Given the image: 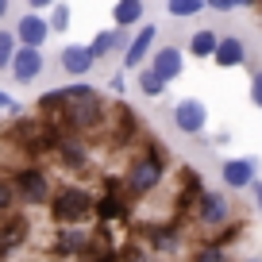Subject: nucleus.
Instances as JSON below:
<instances>
[{
  "label": "nucleus",
  "mask_w": 262,
  "mask_h": 262,
  "mask_svg": "<svg viewBox=\"0 0 262 262\" xmlns=\"http://www.w3.org/2000/svg\"><path fill=\"white\" fill-rule=\"evenodd\" d=\"M112 16H116L120 27H131V24H139V19H143V4H139V0H123V4L112 8Z\"/></svg>",
  "instance_id": "2eb2a0df"
},
{
  "label": "nucleus",
  "mask_w": 262,
  "mask_h": 262,
  "mask_svg": "<svg viewBox=\"0 0 262 262\" xmlns=\"http://www.w3.org/2000/svg\"><path fill=\"white\" fill-rule=\"evenodd\" d=\"M239 4H243V0H212L208 8H216V12H235Z\"/></svg>",
  "instance_id": "c85d7f7f"
},
{
  "label": "nucleus",
  "mask_w": 262,
  "mask_h": 262,
  "mask_svg": "<svg viewBox=\"0 0 262 262\" xmlns=\"http://www.w3.org/2000/svg\"><path fill=\"white\" fill-rule=\"evenodd\" d=\"M224 181H228L231 189H243L254 181V162L251 158H231V162H224Z\"/></svg>",
  "instance_id": "1a4fd4ad"
},
{
  "label": "nucleus",
  "mask_w": 262,
  "mask_h": 262,
  "mask_svg": "<svg viewBox=\"0 0 262 262\" xmlns=\"http://www.w3.org/2000/svg\"><path fill=\"white\" fill-rule=\"evenodd\" d=\"M251 100H254V104H262V77H254V81H251Z\"/></svg>",
  "instance_id": "c756f323"
},
{
  "label": "nucleus",
  "mask_w": 262,
  "mask_h": 262,
  "mask_svg": "<svg viewBox=\"0 0 262 262\" xmlns=\"http://www.w3.org/2000/svg\"><path fill=\"white\" fill-rule=\"evenodd\" d=\"M12 39H19L27 50H39L42 42H47V19H39V16H24Z\"/></svg>",
  "instance_id": "423d86ee"
},
{
  "label": "nucleus",
  "mask_w": 262,
  "mask_h": 262,
  "mask_svg": "<svg viewBox=\"0 0 262 262\" xmlns=\"http://www.w3.org/2000/svg\"><path fill=\"white\" fill-rule=\"evenodd\" d=\"M212 58H216V66H243L247 62V47L239 39H216Z\"/></svg>",
  "instance_id": "9d476101"
},
{
  "label": "nucleus",
  "mask_w": 262,
  "mask_h": 262,
  "mask_svg": "<svg viewBox=\"0 0 262 262\" xmlns=\"http://www.w3.org/2000/svg\"><path fill=\"white\" fill-rule=\"evenodd\" d=\"M150 74L158 77V81H173V77L181 74V50H173V47H166V50H158L155 54V66H150Z\"/></svg>",
  "instance_id": "0eeeda50"
},
{
  "label": "nucleus",
  "mask_w": 262,
  "mask_h": 262,
  "mask_svg": "<svg viewBox=\"0 0 262 262\" xmlns=\"http://www.w3.org/2000/svg\"><path fill=\"white\" fill-rule=\"evenodd\" d=\"M0 108H12V100H8V97H4V93H0Z\"/></svg>",
  "instance_id": "7c9ffc66"
},
{
  "label": "nucleus",
  "mask_w": 262,
  "mask_h": 262,
  "mask_svg": "<svg viewBox=\"0 0 262 262\" xmlns=\"http://www.w3.org/2000/svg\"><path fill=\"white\" fill-rule=\"evenodd\" d=\"M12 201H16L12 185H8V181H0V212H4V208H12Z\"/></svg>",
  "instance_id": "bb28decb"
},
{
  "label": "nucleus",
  "mask_w": 262,
  "mask_h": 262,
  "mask_svg": "<svg viewBox=\"0 0 262 262\" xmlns=\"http://www.w3.org/2000/svg\"><path fill=\"white\" fill-rule=\"evenodd\" d=\"M120 212H123L120 201H112V196H104V201L97 205V216H104V220H112V216H120Z\"/></svg>",
  "instance_id": "393cba45"
},
{
  "label": "nucleus",
  "mask_w": 262,
  "mask_h": 262,
  "mask_svg": "<svg viewBox=\"0 0 262 262\" xmlns=\"http://www.w3.org/2000/svg\"><path fill=\"white\" fill-rule=\"evenodd\" d=\"M4 16H8V4H4V0H0V19H4Z\"/></svg>",
  "instance_id": "2f4dec72"
},
{
  "label": "nucleus",
  "mask_w": 262,
  "mask_h": 262,
  "mask_svg": "<svg viewBox=\"0 0 262 262\" xmlns=\"http://www.w3.org/2000/svg\"><path fill=\"white\" fill-rule=\"evenodd\" d=\"M24 235H27V220H24V216H12V220L4 224V231H0V247L12 251V247L24 243Z\"/></svg>",
  "instance_id": "4468645a"
},
{
  "label": "nucleus",
  "mask_w": 262,
  "mask_h": 262,
  "mask_svg": "<svg viewBox=\"0 0 262 262\" xmlns=\"http://www.w3.org/2000/svg\"><path fill=\"white\" fill-rule=\"evenodd\" d=\"M58 247H62L66 254H81V251H89V235H85V231H62V235H58Z\"/></svg>",
  "instance_id": "dca6fc26"
},
{
  "label": "nucleus",
  "mask_w": 262,
  "mask_h": 262,
  "mask_svg": "<svg viewBox=\"0 0 262 262\" xmlns=\"http://www.w3.org/2000/svg\"><path fill=\"white\" fill-rule=\"evenodd\" d=\"M62 66L70 70V74L81 77V74H89V70H93V58H89V50H85V47H66L62 50Z\"/></svg>",
  "instance_id": "ddd939ff"
},
{
  "label": "nucleus",
  "mask_w": 262,
  "mask_h": 262,
  "mask_svg": "<svg viewBox=\"0 0 262 262\" xmlns=\"http://www.w3.org/2000/svg\"><path fill=\"white\" fill-rule=\"evenodd\" d=\"M50 212H54L62 224H77V220H85V216L93 212V201H89V193H81V189H62V193L54 196Z\"/></svg>",
  "instance_id": "f257e3e1"
},
{
  "label": "nucleus",
  "mask_w": 262,
  "mask_h": 262,
  "mask_svg": "<svg viewBox=\"0 0 262 262\" xmlns=\"http://www.w3.org/2000/svg\"><path fill=\"white\" fill-rule=\"evenodd\" d=\"M12 54H16V39H12V31H0V70L12 62Z\"/></svg>",
  "instance_id": "5701e85b"
},
{
  "label": "nucleus",
  "mask_w": 262,
  "mask_h": 262,
  "mask_svg": "<svg viewBox=\"0 0 262 262\" xmlns=\"http://www.w3.org/2000/svg\"><path fill=\"white\" fill-rule=\"evenodd\" d=\"M85 50H89V58L97 62L100 54H108V50H112V35H108V31H100V35H97V39H93V42H89Z\"/></svg>",
  "instance_id": "4be33fe9"
},
{
  "label": "nucleus",
  "mask_w": 262,
  "mask_h": 262,
  "mask_svg": "<svg viewBox=\"0 0 262 262\" xmlns=\"http://www.w3.org/2000/svg\"><path fill=\"white\" fill-rule=\"evenodd\" d=\"M196 262H228V254L212 243V247H205V251H196Z\"/></svg>",
  "instance_id": "a878e982"
},
{
  "label": "nucleus",
  "mask_w": 262,
  "mask_h": 262,
  "mask_svg": "<svg viewBox=\"0 0 262 262\" xmlns=\"http://www.w3.org/2000/svg\"><path fill=\"white\" fill-rule=\"evenodd\" d=\"M8 70H12L16 81H31V77H39V70H42V54L39 50H27V47H16Z\"/></svg>",
  "instance_id": "39448f33"
},
{
  "label": "nucleus",
  "mask_w": 262,
  "mask_h": 262,
  "mask_svg": "<svg viewBox=\"0 0 262 262\" xmlns=\"http://www.w3.org/2000/svg\"><path fill=\"white\" fill-rule=\"evenodd\" d=\"M162 181V162L158 158H143V162H135L131 166V178H127V185H131V193H150V189Z\"/></svg>",
  "instance_id": "20e7f679"
},
{
  "label": "nucleus",
  "mask_w": 262,
  "mask_h": 262,
  "mask_svg": "<svg viewBox=\"0 0 262 262\" xmlns=\"http://www.w3.org/2000/svg\"><path fill=\"white\" fill-rule=\"evenodd\" d=\"M85 97H93V85H85V81L66 85V89H62V100H66V104H74V100H85Z\"/></svg>",
  "instance_id": "aec40b11"
},
{
  "label": "nucleus",
  "mask_w": 262,
  "mask_h": 262,
  "mask_svg": "<svg viewBox=\"0 0 262 262\" xmlns=\"http://www.w3.org/2000/svg\"><path fill=\"white\" fill-rule=\"evenodd\" d=\"M16 189L27 196V201H47V178H42L39 170H24V173H16Z\"/></svg>",
  "instance_id": "6e6552de"
},
{
  "label": "nucleus",
  "mask_w": 262,
  "mask_h": 262,
  "mask_svg": "<svg viewBox=\"0 0 262 262\" xmlns=\"http://www.w3.org/2000/svg\"><path fill=\"white\" fill-rule=\"evenodd\" d=\"M100 116H104V108H100L97 93H93V97H85V100H74V104H66V120L74 123L77 131L97 127V123H100Z\"/></svg>",
  "instance_id": "f03ea898"
},
{
  "label": "nucleus",
  "mask_w": 262,
  "mask_h": 262,
  "mask_svg": "<svg viewBox=\"0 0 262 262\" xmlns=\"http://www.w3.org/2000/svg\"><path fill=\"white\" fill-rule=\"evenodd\" d=\"M155 31H158V27H139V35H135V39H131V47H127V58H123V66H127V70H139V58H147L150 42H155Z\"/></svg>",
  "instance_id": "9b49d317"
},
{
  "label": "nucleus",
  "mask_w": 262,
  "mask_h": 262,
  "mask_svg": "<svg viewBox=\"0 0 262 262\" xmlns=\"http://www.w3.org/2000/svg\"><path fill=\"white\" fill-rule=\"evenodd\" d=\"M58 150H62V158H66L70 166H81V162H85V147H81L77 139H62V143H58Z\"/></svg>",
  "instance_id": "f3484780"
},
{
  "label": "nucleus",
  "mask_w": 262,
  "mask_h": 262,
  "mask_svg": "<svg viewBox=\"0 0 262 262\" xmlns=\"http://www.w3.org/2000/svg\"><path fill=\"white\" fill-rule=\"evenodd\" d=\"M196 212H201L205 224H220L224 216H228V205H224V196H216V193H201L196 196Z\"/></svg>",
  "instance_id": "f8f14e48"
},
{
  "label": "nucleus",
  "mask_w": 262,
  "mask_h": 262,
  "mask_svg": "<svg viewBox=\"0 0 262 262\" xmlns=\"http://www.w3.org/2000/svg\"><path fill=\"white\" fill-rule=\"evenodd\" d=\"M139 89L147 93V97H162V89H166V85L158 81V77L150 74V70H143V74H139Z\"/></svg>",
  "instance_id": "412c9836"
},
{
  "label": "nucleus",
  "mask_w": 262,
  "mask_h": 262,
  "mask_svg": "<svg viewBox=\"0 0 262 262\" xmlns=\"http://www.w3.org/2000/svg\"><path fill=\"white\" fill-rule=\"evenodd\" d=\"M189 47H193V54H201V58H208L216 50V35L212 31H196L193 35V42H189Z\"/></svg>",
  "instance_id": "a211bd4d"
},
{
  "label": "nucleus",
  "mask_w": 262,
  "mask_h": 262,
  "mask_svg": "<svg viewBox=\"0 0 262 262\" xmlns=\"http://www.w3.org/2000/svg\"><path fill=\"white\" fill-rule=\"evenodd\" d=\"M58 104H66L62 100V89H54V93H47V97L39 100V108H58Z\"/></svg>",
  "instance_id": "cd10ccee"
},
{
  "label": "nucleus",
  "mask_w": 262,
  "mask_h": 262,
  "mask_svg": "<svg viewBox=\"0 0 262 262\" xmlns=\"http://www.w3.org/2000/svg\"><path fill=\"white\" fill-rule=\"evenodd\" d=\"M173 123H178V131H185V135H196V131H205V123H208V108L201 104V100H181V104L173 108Z\"/></svg>",
  "instance_id": "7ed1b4c3"
},
{
  "label": "nucleus",
  "mask_w": 262,
  "mask_h": 262,
  "mask_svg": "<svg viewBox=\"0 0 262 262\" xmlns=\"http://www.w3.org/2000/svg\"><path fill=\"white\" fill-rule=\"evenodd\" d=\"M50 27H54V31H66V27H70V8H66V4H58V8L50 12Z\"/></svg>",
  "instance_id": "b1692460"
},
{
  "label": "nucleus",
  "mask_w": 262,
  "mask_h": 262,
  "mask_svg": "<svg viewBox=\"0 0 262 262\" xmlns=\"http://www.w3.org/2000/svg\"><path fill=\"white\" fill-rule=\"evenodd\" d=\"M205 8L201 0H173L170 4V16H178V19H185V16H196V12Z\"/></svg>",
  "instance_id": "6ab92c4d"
}]
</instances>
